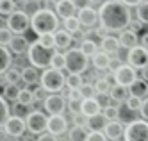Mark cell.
<instances>
[{"label":"cell","mask_w":148,"mask_h":141,"mask_svg":"<svg viewBox=\"0 0 148 141\" xmlns=\"http://www.w3.org/2000/svg\"><path fill=\"white\" fill-rule=\"evenodd\" d=\"M100 27L111 32H121L127 30V27H130L132 23V14L130 7H127L125 4L118 2H105L100 9Z\"/></svg>","instance_id":"obj_1"},{"label":"cell","mask_w":148,"mask_h":141,"mask_svg":"<svg viewBox=\"0 0 148 141\" xmlns=\"http://www.w3.org/2000/svg\"><path fill=\"white\" fill-rule=\"evenodd\" d=\"M30 29H32L38 38L45 36V34H56L59 30V16L56 11L41 7L39 11L30 16Z\"/></svg>","instance_id":"obj_2"},{"label":"cell","mask_w":148,"mask_h":141,"mask_svg":"<svg viewBox=\"0 0 148 141\" xmlns=\"http://www.w3.org/2000/svg\"><path fill=\"white\" fill-rule=\"evenodd\" d=\"M54 50H48L45 48L41 43L36 39L32 41V45H30L29 52H27V57H29V63H30V66H34V68H41V70H48L50 68V64H52V57H54Z\"/></svg>","instance_id":"obj_3"},{"label":"cell","mask_w":148,"mask_h":141,"mask_svg":"<svg viewBox=\"0 0 148 141\" xmlns=\"http://www.w3.org/2000/svg\"><path fill=\"white\" fill-rule=\"evenodd\" d=\"M41 88L45 91H48L50 95H57L64 89L66 86V77L61 70H54V68H48L41 73Z\"/></svg>","instance_id":"obj_4"},{"label":"cell","mask_w":148,"mask_h":141,"mask_svg":"<svg viewBox=\"0 0 148 141\" xmlns=\"http://www.w3.org/2000/svg\"><path fill=\"white\" fill-rule=\"evenodd\" d=\"M5 27L13 32V36H23L25 30H29L30 27V14L18 9L9 18H5Z\"/></svg>","instance_id":"obj_5"},{"label":"cell","mask_w":148,"mask_h":141,"mask_svg":"<svg viewBox=\"0 0 148 141\" xmlns=\"http://www.w3.org/2000/svg\"><path fill=\"white\" fill-rule=\"evenodd\" d=\"M64 56H66V70L70 73L80 75L82 72H86V68H88V56L80 48H70L68 52H64Z\"/></svg>","instance_id":"obj_6"},{"label":"cell","mask_w":148,"mask_h":141,"mask_svg":"<svg viewBox=\"0 0 148 141\" xmlns=\"http://www.w3.org/2000/svg\"><path fill=\"white\" fill-rule=\"evenodd\" d=\"M123 141H148V122L146 120H132L125 127Z\"/></svg>","instance_id":"obj_7"},{"label":"cell","mask_w":148,"mask_h":141,"mask_svg":"<svg viewBox=\"0 0 148 141\" xmlns=\"http://www.w3.org/2000/svg\"><path fill=\"white\" fill-rule=\"evenodd\" d=\"M27 122V129L32 136H41L45 134V131H48V116H45V113L41 111H30V114L25 118Z\"/></svg>","instance_id":"obj_8"},{"label":"cell","mask_w":148,"mask_h":141,"mask_svg":"<svg viewBox=\"0 0 148 141\" xmlns=\"http://www.w3.org/2000/svg\"><path fill=\"white\" fill-rule=\"evenodd\" d=\"M2 131H4V134L11 136V138H23L25 136V131H29V129H27V122L23 120V118L11 116L2 125Z\"/></svg>","instance_id":"obj_9"},{"label":"cell","mask_w":148,"mask_h":141,"mask_svg":"<svg viewBox=\"0 0 148 141\" xmlns=\"http://www.w3.org/2000/svg\"><path fill=\"white\" fill-rule=\"evenodd\" d=\"M114 80H116V84H118V86L130 88V86L137 80L136 68H132L130 64H121V66L114 72Z\"/></svg>","instance_id":"obj_10"},{"label":"cell","mask_w":148,"mask_h":141,"mask_svg":"<svg viewBox=\"0 0 148 141\" xmlns=\"http://www.w3.org/2000/svg\"><path fill=\"white\" fill-rule=\"evenodd\" d=\"M127 59H129V64L136 70H145L148 66V48L137 45L136 48L129 50L127 54Z\"/></svg>","instance_id":"obj_11"},{"label":"cell","mask_w":148,"mask_h":141,"mask_svg":"<svg viewBox=\"0 0 148 141\" xmlns=\"http://www.w3.org/2000/svg\"><path fill=\"white\" fill-rule=\"evenodd\" d=\"M45 109H47V113L50 114V116H57V114H62L66 111V107H68V104H66V98L62 95H48L47 98H45Z\"/></svg>","instance_id":"obj_12"},{"label":"cell","mask_w":148,"mask_h":141,"mask_svg":"<svg viewBox=\"0 0 148 141\" xmlns=\"http://www.w3.org/2000/svg\"><path fill=\"white\" fill-rule=\"evenodd\" d=\"M77 18L80 21V25H84V27H95V25H97V21H100V13L95 7L88 6V7H84V9H79Z\"/></svg>","instance_id":"obj_13"},{"label":"cell","mask_w":148,"mask_h":141,"mask_svg":"<svg viewBox=\"0 0 148 141\" xmlns=\"http://www.w3.org/2000/svg\"><path fill=\"white\" fill-rule=\"evenodd\" d=\"M68 131V120L66 116L57 114V116H48V132L52 136H62Z\"/></svg>","instance_id":"obj_14"},{"label":"cell","mask_w":148,"mask_h":141,"mask_svg":"<svg viewBox=\"0 0 148 141\" xmlns=\"http://www.w3.org/2000/svg\"><path fill=\"white\" fill-rule=\"evenodd\" d=\"M103 134L107 136L109 141H120L125 136V125L121 122H109L107 127L103 129Z\"/></svg>","instance_id":"obj_15"},{"label":"cell","mask_w":148,"mask_h":141,"mask_svg":"<svg viewBox=\"0 0 148 141\" xmlns=\"http://www.w3.org/2000/svg\"><path fill=\"white\" fill-rule=\"evenodd\" d=\"M30 45H32V43H29V39L25 36H13V39L9 41L7 48L11 50L13 54H16V56H22V54L29 52Z\"/></svg>","instance_id":"obj_16"},{"label":"cell","mask_w":148,"mask_h":141,"mask_svg":"<svg viewBox=\"0 0 148 141\" xmlns=\"http://www.w3.org/2000/svg\"><path fill=\"white\" fill-rule=\"evenodd\" d=\"M102 104L97 100V96L95 98H86V100H82V114L88 118H93V116H98L102 114Z\"/></svg>","instance_id":"obj_17"},{"label":"cell","mask_w":148,"mask_h":141,"mask_svg":"<svg viewBox=\"0 0 148 141\" xmlns=\"http://www.w3.org/2000/svg\"><path fill=\"white\" fill-rule=\"evenodd\" d=\"M75 11H77V6H75L73 0H59L57 6H56V13L62 20H68L71 16H75Z\"/></svg>","instance_id":"obj_18"},{"label":"cell","mask_w":148,"mask_h":141,"mask_svg":"<svg viewBox=\"0 0 148 141\" xmlns=\"http://www.w3.org/2000/svg\"><path fill=\"white\" fill-rule=\"evenodd\" d=\"M118 39H120V45H121L123 48H127V50L136 48V47H137V43H139V39H137V34H136L134 30H130V29L123 30Z\"/></svg>","instance_id":"obj_19"},{"label":"cell","mask_w":148,"mask_h":141,"mask_svg":"<svg viewBox=\"0 0 148 141\" xmlns=\"http://www.w3.org/2000/svg\"><path fill=\"white\" fill-rule=\"evenodd\" d=\"M129 91H130V96H136V98L145 100V98H148V82L143 80V79H137L129 88Z\"/></svg>","instance_id":"obj_20"},{"label":"cell","mask_w":148,"mask_h":141,"mask_svg":"<svg viewBox=\"0 0 148 141\" xmlns=\"http://www.w3.org/2000/svg\"><path fill=\"white\" fill-rule=\"evenodd\" d=\"M100 47L105 54H109V56H116V54L120 52L121 45H120V39L114 38V36H107L105 39L100 41Z\"/></svg>","instance_id":"obj_21"},{"label":"cell","mask_w":148,"mask_h":141,"mask_svg":"<svg viewBox=\"0 0 148 141\" xmlns=\"http://www.w3.org/2000/svg\"><path fill=\"white\" fill-rule=\"evenodd\" d=\"M22 80L25 82V86H32V84L41 82V75L38 72V68H34V66L22 68Z\"/></svg>","instance_id":"obj_22"},{"label":"cell","mask_w":148,"mask_h":141,"mask_svg":"<svg viewBox=\"0 0 148 141\" xmlns=\"http://www.w3.org/2000/svg\"><path fill=\"white\" fill-rule=\"evenodd\" d=\"M91 59H93V66L97 68V70H109L111 68V56H109V54H105L103 50L97 52Z\"/></svg>","instance_id":"obj_23"},{"label":"cell","mask_w":148,"mask_h":141,"mask_svg":"<svg viewBox=\"0 0 148 141\" xmlns=\"http://www.w3.org/2000/svg\"><path fill=\"white\" fill-rule=\"evenodd\" d=\"M109 120L105 118L103 114H98V116H93L88 120V129L89 132H103V129L107 127Z\"/></svg>","instance_id":"obj_24"},{"label":"cell","mask_w":148,"mask_h":141,"mask_svg":"<svg viewBox=\"0 0 148 141\" xmlns=\"http://www.w3.org/2000/svg\"><path fill=\"white\" fill-rule=\"evenodd\" d=\"M20 93H22V88H18V84H4V89H2V98L9 100H16L20 98Z\"/></svg>","instance_id":"obj_25"},{"label":"cell","mask_w":148,"mask_h":141,"mask_svg":"<svg viewBox=\"0 0 148 141\" xmlns=\"http://www.w3.org/2000/svg\"><path fill=\"white\" fill-rule=\"evenodd\" d=\"M71 41H73V38H71V34L68 30H57L56 32V45H57V48H61V50H68V47L71 45Z\"/></svg>","instance_id":"obj_26"},{"label":"cell","mask_w":148,"mask_h":141,"mask_svg":"<svg viewBox=\"0 0 148 141\" xmlns=\"http://www.w3.org/2000/svg\"><path fill=\"white\" fill-rule=\"evenodd\" d=\"M129 96H130L129 88H123V86H118V84L112 86V89H111V98L112 100H116V102H127Z\"/></svg>","instance_id":"obj_27"},{"label":"cell","mask_w":148,"mask_h":141,"mask_svg":"<svg viewBox=\"0 0 148 141\" xmlns=\"http://www.w3.org/2000/svg\"><path fill=\"white\" fill-rule=\"evenodd\" d=\"M89 132L86 131V127H77L73 125L70 129V134H68V141H88Z\"/></svg>","instance_id":"obj_28"},{"label":"cell","mask_w":148,"mask_h":141,"mask_svg":"<svg viewBox=\"0 0 148 141\" xmlns=\"http://www.w3.org/2000/svg\"><path fill=\"white\" fill-rule=\"evenodd\" d=\"M11 50H9L7 47H2L0 48V57H2V61H0V72H2V75L11 68V61H13V56H11Z\"/></svg>","instance_id":"obj_29"},{"label":"cell","mask_w":148,"mask_h":141,"mask_svg":"<svg viewBox=\"0 0 148 141\" xmlns=\"http://www.w3.org/2000/svg\"><path fill=\"white\" fill-rule=\"evenodd\" d=\"M2 79L5 84H18L20 80H22V70H16V68H9L4 75Z\"/></svg>","instance_id":"obj_30"},{"label":"cell","mask_w":148,"mask_h":141,"mask_svg":"<svg viewBox=\"0 0 148 141\" xmlns=\"http://www.w3.org/2000/svg\"><path fill=\"white\" fill-rule=\"evenodd\" d=\"M97 47H98V45H97V43H95L93 39H88V38H86V39H82V41H80V47H79V48H80L84 54H86L88 57H93L95 54L98 52Z\"/></svg>","instance_id":"obj_31"},{"label":"cell","mask_w":148,"mask_h":141,"mask_svg":"<svg viewBox=\"0 0 148 141\" xmlns=\"http://www.w3.org/2000/svg\"><path fill=\"white\" fill-rule=\"evenodd\" d=\"M95 89H97V95H109L112 86H111L109 79H97L95 80Z\"/></svg>","instance_id":"obj_32"},{"label":"cell","mask_w":148,"mask_h":141,"mask_svg":"<svg viewBox=\"0 0 148 141\" xmlns=\"http://www.w3.org/2000/svg\"><path fill=\"white\" fill-rule=\"evenodd\" d=\"M14 11H18L14 0H0V13H2L5 18H9Z\"/></svg>","instance_id":"obj_33"},{"label":"cell","mask_w":148,"mask_h":141,"mask_svg":"<svg viewBox=\"0 0 148 141\" xmlns=\"http://www.w3.org/2000/svg\"><path fill=\"white\" fill-rule=\"evenodd\" d=\"M50 68H54V70H64L66 68V56L62 52H56L54 54V57H52V64H50Z\"/></svg>","instance_id":"obj_34"},{"label":"cell","mask_w":148,"mask_h":141,"mask_svg":"<svg viewBox=\"0 0 148 141\" xmlns=\"http://www.w3.org/2000/svg\"><path fill=\"white\" fill-rule=\"evenodd\" d=\"M18 102H20V104H23V105H27V107L34 105V102H36V98H34V93L30 91L29 88H22V93H20V98H18Z\"/></svg>","instance_id":"obj_35"},{"label":"cell","mask_w":148,"mask_h":141,"mask_svg":"<svg viewBox=\"0 0 148 141\" xmlns=\"http://www.w3.org/2000/svg\"><path fill=\"white\" fill-rule=\"evenodd\" d=\"M109 122H120V107L118 105H105L103 107V113H102Z\"/></svg>","instance_id":"obj_36"},{"label":"cell","mask_w":148,"mask_h":141,"mask_svg":"<svg viewBox=\"0 0 148 141\" xmlns=\"http://www.w3.org/2000/svg\"><path fill=\"white\" fill-rule=\"evenodd\" d=\"M62 27H64V30H68L70 34H77V32L80 30V21H79V18H77V16H71V18L64 20Z\"/></svg>","instance_id":"obj_37"},{"label":"cell","mask_w":148,"mask_h":141,"mask_svg":"<svg viewBox=\"0 0 148 141\" xmlns=\"http://www.w3.org/2000/svg\"><path fill=\"white\" fill-rule=\"evenodd\" d=\"M66 86H68V89H80L84 82H82V77L77 73H68V77H66Z\"/></svg>","instance_id":"obj_38"},{"label":"cell","mask_w":148,"mask_h":141,"mask_svg":"<svg viewBox=\"0 0 148 141\" xmlns=\"http://www.w3.org/2000/svg\"><path fill=\"white\" fill-rule=\"evenodd\" d=\"M136 16H137V20H139L141 23L148 25V0H146V2H143L139 7L136 9Z\"/></svg>","instance_id":"obj_39"},{"label":"cell","mask_w":148,"mask_h":141,"mask_svg":"<svg viewBox=\"0 0 148 141\" xmlns=\"http://www.w3.org/2000/svg\"><path fill=\"white\" fill-rule=\"evenodd\" d=\"M38 41H39L45 48H48V50H54V47H57V45H56V34H45V36H39Z\"/></svg>","instance_id":"obj_40"},{"label":"cell","mask_w":148,"mask_h":141,"mask_svg":"<svg viewBox=\"0 0 148 141\" xmlns=\"http://www.w3.org/2000/svg\"><path fill=\"white\" fill-rule=\"evenodd\" d=\"M80 93H82V98H95L97 96V89H95V84H89V82H84V86L80 88Z\"/></svg>","instance_id":"obj_41"},{"label":"cell","mask_w":148,"mask_h":141,"mask_svg":"<svg viewBox=\"0 0 148 141\" xmlns=\"http://www.w3.org/2000/svg\"><path fill=\"white\" fill-rule=\"evenodd\" d=\"M30 114V111H29V107L27 105H23V104H20V102H16L14 105H13V116H18V118H27Z\"/></svg>","instance_id":"obj_42"},{"label":"cell","mask_w":148,"mask_h":141,"mask_svg":"<svg viewBox=\"0 0 148 141\" xmlns=\"http://www.w3.org/2000/svg\"><path fill=\"white\" fill-rule=\"evenodd\" d=\"M127 105V109H130V111H141V105H143V100L141 98H136V96H129L125 102Z\"/></svg>","instance_id":"obj_43"},{"label":"cell","mask_w":148,"mask_h":141,"mask_svg":"<svg viewBox=\"0 0 148 141\" xmlns=\"http://www.w3.org/2000/svg\"><path fill=\"white\" fill-rule=\"evenodd\" d=\"M68 111L73 116L82 114V100H68Z\"/></svg>","instance_id":"obj_44"},{"label":"cell","mask_w":148,"mask_h":141,"mask_svg":"<svg viewBox=\"0 0 148 141\" xmlns=\"http://www.w3.org/2000/svg\"><path fill=\"white\" fill-rule=\"evenodd\" d=\"M0 105H2V125H4L9 118H11V109H9V102L5 98L0 100Z\"/></svg>","instance_id":"obj_45"},{"label":"cell","mask_w":148,"mask_h":141,"mask_svg":"<svg viewBox=\"0 0 148 141\" xmlns=\"http://www.w3.org/2000/svg\"><path fill=\"white\" fill-rule=\"evenodd\" d=\"M88 141H109V139H107V136H105L103 132H89Z\"/></svg>","instance_id":"obj_46"},{"label":"cell","mask_w":148,"mask_h":141,"mask_svg":"<svg viewBox=\"0 0 148 141\" xmlns=\"http://www.w3.org/2000/svg\"><path fill=\"white\" fill-rule=\"evenodd\" d=\"M73 123L77 127H88V120H84V114H75L73 116Z\"/></svg>","instance_id":"obj_47"},{"label":"cell","mask_w":148,"mask_h":141,"mask_svg":"<svg viewBox=\"0 0 148 141\" xmlns=\"http://www.w3.org/2000/svg\"><path fill=\"white\" fill-rule=\"evenodd\" d=\"M120 2L125 4L127 7H136V9H137V7H139V6L145 2V0H120Z\"/></svg>","instance_id":"obj_48"},{"label":"cell","mask_w":148,"mask_h":141,"mask_svg":"<svg viewBox=\"0 0 148 141\" xmlns=\"http://www.w3.org/2000/svg\"><path fill=\"white\" fill-rule=\"evenodd\" d=\"M141 116H143V120H146L148 122V98H145L143 100V105H141Z\"/></svg>","instance_id":"obj_49"},{"label":"cell","mask_w":148,"mask_h":141,"mask_svg":"<svg viewBox=\"0 0 148 141\" xmlns=\"http://www.w3.org/2000/svg\"><path fill=\"white\" fill-rule=\"evenodd\" d=\"M38 141H57V138H56V136H52L50 132H45V134L38 136Z\"/></svg>","instance_id":"obj_50"},{"label":"cell","mask_w":148,"mask_h":141,"mask_svg":"<svg viewBox=\"0 0 148 141\" xmlns=\"http://www.w3.org/2000/svg\"><path fill=\"white\" fill-rule=\"evenodd\" d=\"M32 93H34L36 102H39L41 98H43V88H34V89H32Z\"/></svg>","instance_id":"obj_51"},{"label":"cell","mask_w":148,"mask_h":141,"mask_svg":"<svg viewBox=\"0 0 148 141\" xmlns=\"http://www.w3.org/2000/svg\"><path fill=\"white\" fill-rule=\"evenodd\" d=\"M143 25H145V23H141L139 20H132V23H130V30H134V32H136L137 29L141 30V29H143Z\"/></svg>","instance_id":"obj_52"},{"label":"cell","mask_w":148,"mask_h":141,"mask_svg":"<svg viewBox=\"0 0 148 141\" xmlns=\"http://www.w3.org/2000/svg\"><path fill=\"white\" fill-rule=\"evenodd\" d=\"M93 32H95V34H97V36H100L102 39H105V38H107V36H109V34H107V30H105L103 27H98L97 30H93Z\"/></svg>","instance_id":"obj_53"},{"label":"cell","mask_w":148,"mask_h":141,"mask_svg":"<svg viewBox=\"0 0 148 141\" xmlns=\"http://www.w3.org/2000/svg\"><path fill=\"white\" fill-rule=\"evenodd\" d=\"M121 64H123V63H121V61H120L118 57H114V59H111V70H114V72H116V70H118V68L121 66Z\"/></svg>","instance_id":"obj_54"},{"label":"cell","mask_w":148,"mask_h":141,"mask_svg":"<svg viewBox=\"0 0 148 141\" xmlns=\"http://www.w3.org/2000/svg\"><path fill=\"white\" fill-rule=\"evenodd\" d=\"M109 98H111V93H109V95H97V100H98L100 104H107ZM107 105H111V104H107Z\"/></svg>","instance_id":"obj_55"},{"label":"cell","mask_w":148,"mask_h":141,"mask_svg":"<svg viewBox=\"0 0 148 141\" xmlns=\"http://www.w3.org/2000/svg\"><path fill=\"white\" fill-rule=\"evenodd\" d=\"M73 2H75L77 9H84V7H88V4H89V0H73Z\"/></svg>","instance_id":"obj_56"},{"label":"cell","mask_w":148,"mask_h":141,"mask_svg":"<svg viewBox=\"0 0 148 141\" xmlns=\"http://www.w3.org/2000/svg\"><path fill=\"white\" fill-rule=\"evenodd\" d=\"M139 43H141V47H145V48H148V32H146V34H143V36H141V39H139Z\"/></svg>","instance_id":"obj_57"},{"label":"cell","mask_w":148,"mask_h":141,"mask_svg":"<svg viewBox=\"0 0 148 141\" xmlns=\"http://www.w3.org/2000/svg\"><path fill=\"white\" fill-rule=\"evenodd\" d=\"M105 2H107V0H89V4H91V6H100V7H102Z\"/></svg>","instance_id":"obj_58"},{"label":"cell","mask_w":148,"mask_h":141,"mask_svg":"<svg viewBox=\"0 0 148 141\" xmlns=\"http://www.w3.org/2000/svg\"><path fill=\"white\" fill-rule=\"evenodd\" d=\"M141 79H143V80H146V82H148V66H146V68H145V70H141Z\"/></svg>","instance_id":"obj_59"},{"label":"cell","mask_w":148,"mask_h":141,"mask_svg":"<svg viewBox=\"0 0 148 141\" xmlns=\"http://www.w3.org/2000/svg\"><path fill=\"white\" fill-rule=\"evenodd\" d=\"M107 2H118V0H107Z\"/></svg>","instance_id":"obj_60"},{"label":"cell","mask_w":148,"mask_h":141,"mask_svg":"<svg viewBox=\"0 0 148 141\" xmlns=\"http://www.w3.org/2000/svg\"><path fill=\"white\" fill-rule=\"evenodd\" d=\"M39 2H41V4H45V2H47V0H39Z\"/></svg>","instance_id":"obj_61"},{"label":"cell","mask_w":148,"mask_h":141,"mask_svg":"<svg viewBox=\"0 0 148 141\" xmlns=\"http://www.w3.org/2000/svg\"><path fill=\"white\" fill-rule=\"evenodd\" d=\"M120 141H121V139H120Z\"/></svg>","instance_id":"obj_62"}]
</instances>
